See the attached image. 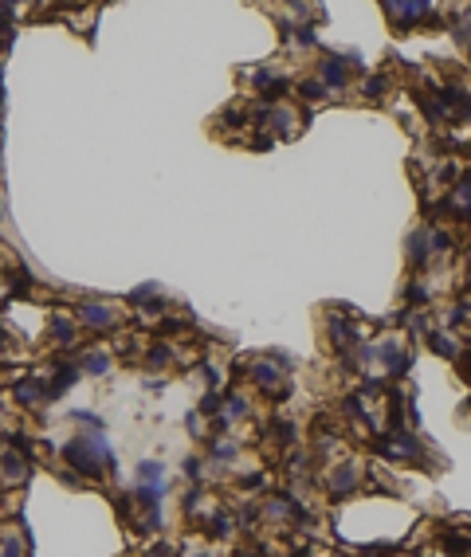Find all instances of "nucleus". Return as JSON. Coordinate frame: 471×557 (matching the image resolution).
Here are the masks:
<instances>
[{"instance_id": "1", "label": "nucleus", "mask_w": 471, "mask_h": 557, "mask_svg": "<svg viewBox=\"0 0 471 557\" xmlns=\"http://www.w3.org/2000/svg\"><path fill=\"white\" fill-rule=\"evenodd\" d=\"M67 459L79 471H99V467H106V463H114V456H111V448H106V436H102V432H87V436L71 439Z\"/></svg>"}, {"instance_id": "2", "label": "nucleus", "mask_w": 471, "mask_h": 557, "mask_svg": "<svg viewBox=\"0 0 471 557\" xmlns=\"http://www.w3.org/2000/svg\"><path fill=\"white\" fill-rule=\"evenodd\" d=\"M322 83L334 87V90H346V83H350V67H346L342 55H330V59L322 63Z\"/></svg>"}, {"instance_id": "3", "label": "nucleus", "mask_w": 471, "mask_h": 557, "mask_svg": "<svg viewBox=\"0 0 471 557\" xmlns=\"http://www.w3.org/2000/svg\"><path fill=\"white\" fill-rule=\"evenodd\" d=\"M389 16L393 20H401L397 28H412L416 20L428 16V4H389Z\"/></svg>"}, {"instance_id": "4", "label": "nucleus", "mask_w": 471, "mask_h": 557, "mask_svg": "<svg viewBox=\"0 0 471 557\" xmlns=\"http://www.w3.org/2000/svg\"><path fill=\"white\" fill-rule=\"evenodd\" d=\"M353 487H358V467H350V463H346V467H338V471L330 475V495H334V498H346Z\"/></svg>"}, {"instance_id": "5", "label": "nucleus", "mask_w": 471, "mask_h": 557, "mask_svg": "<svg viewBox=\"0 0 471 557\" xmlns=\"http://www.w3.org/2000/svg\"><path fill=\"white\" fill-rule=\"evenodd\" d=\"M377 353H381V361H385V365H389V373H405V369H409V361H412L409 353H401V346H397V341H393V338L385 341V346L377 349Z\"/></svg>"}, {"instance_id": "6", "label": "nucleus", "mask_w": 471, "mask_h": 557, "mask_svg": "<svg viewBox=\"0 0 471 557\" xmlns=\"http://www.w3.org/2000/svg\"><path fill=\"white\" fill-rule=\"evenodd\" d=\"M79 318L90 322V326H111V322H114V310L102 306V302H87V306H79Z\"/></svg>"}, {"instance_id": "7", "label": "nucleus", "mask_w": 471, "mask_h": 557, "mask_svg": "<svg viewBox=\"0 0 471 557\" xmlns=\"http://www.w3.org/2000/svg\"><path fill=\"white\" fill-rule=\"evenodd\" d=\"M24 475H28V459L8 451V456H4V479H8V483H20Z\"/></svg>"}, {"instance_id": "8", "label": "nucleus", "mask_w": 471, "mask_h": 557, "mask_svg": "<svg viewBox=\"0 0 471 557\" xmlns=\"http://www.w3.org/2000/svg\"><path fill=\"white\" fill-rule=\"evenodd\" d=\"M138 479H146V487H161L165 467H161L157 459H150V463H141V467H138Z\"/></svg>"}, {"instance_id": "9", "label": "nucleus", "mask_w": 471, "mask_h": 557, "mask_svg": "<svg viewBox=\"0 0 471 557\" xmlns=\"http://www.w3.org/2000/svg\"><path fill=\"white\" fill-rule=\"evenodd\" d=\"M255 381H260L263 388H279V369L267 365V361H260V365H255Z\"/></svg>"}, {"instance_id": "10", "label": "nucleus", "mask_w": 471, "mask_h": 557, "mask_svg": "<svg viewBox=\"0 0 471 557\" xmlns=\"http://www.w3.org/2000/svg\"><path fill=\"white\" fill-rule=\"evenodd\" d=\"M412 263H416V267H421L424 259H428V236H412Z\"/></svg>"}, {"instance_id": "11", "label": "nucleus", "mask_w": 471, "mask_h": 557, "mask_svg": "<svg viewBox=\"0 0 471 557\" xmlns=\"http://www.w3.org/2000/svg\"><path fill=\"white\" fill-rule=\"evenodd\" d=\"M83 365H87L90 373H94V377H102V373H106V369H111V358H106V353H90V358L83 361Z\"/></svg>"}, {"instance_id": "12", "label": "nucleus", "mask_w": 471, "mask_h": 557, "mask_svg": "<svg viewBox=\"0 0 471 557\" xmlns=\"http://www.w3.org/2000/svg\"><path fill=\"white\" fill-rule=\"evenodd\" d=\"M432 349H436V353H444V358H456V346L448 341V334H432Z\"/></svg>"}, {"instance_id": "13", "label": "nucleus", "mask_w": 471, "mask_h": 557, "mask_svg": "<svg viewBox=\"0 0 471 557\" xmlns=\"http://www.w3.org/2000/svg\"><path fill=\"white\" fill-rule=\"evenodd\" d=\"M385 87H389V79H385V75H373V79L365 83V94H370V99H381Z\"/></svg>"}, {"instance_id": "14", "label": "nucleus", "mask_w": 471, "mask_h": 557, "mask_svg": "<svg viewBox=\"0 0 471 557\" xmlns=\"http://www.w3.org/2000/svg\"><path fill=\"white\" fill-rule=\"evenodd\" d=\"M51 330H55V341H63V346H67V341H71V334H75V326H71V322H63V318H55V322H51Z\"/></svg>"}, {"instance_id": "15", "label": "nucleus", "mask_w": 471, "mask_h": 557, "mask_svg": "<svg viewBox=\"0 0 471 557\" xmlns=\"http://www.w3.org/2000/svg\"><path fill=\"white\" fill-rule=\"evenodd\" d=\"M0 557H20V542H16V534H8L4 542H0Z\"/></svg>"}, {"instance_id": "16", "label": "nucleus", "mask_w": 471, "mask_h": 557, "mask_svg": "<svg viewBox=\"0 0 471 557\" xmlns=\"http://www.w3.org/2000/svg\"><path fill=\"white\" fill-rule=\"evenodd\" d=\"M299 90H302V94H307V99H322V94H326V87H322L318 79H307V83H302Z\"/></svg>"}, {"instance_id": "17", "label": "nucleus", "mask_w": 471, "mask_h": 557, "mask_svg": "<svg viewBox=\"0 0 471 557\" xmlns=\"http://www.w3.org/2000/svg\"><path fill=\"white\" fill-rule=\"evenodd\" d=\"M409 299H412V302H424V299H428V287H421V283H416V287L409 290Z\"/></svg>"}, {"instance_id": "18", "label": "nucleus", "mask_w": 471, "mask_h": 557, "mask_svg": "<svg viewBox=\"0 0 471 557\" xmlns=\"http://www.w3.org/2000/svg\"><path fill=\"white\" fill-rule=\"evenodd\" d=\"M197 557H209V554H197Z\"/></svg>"}]
</instances>
